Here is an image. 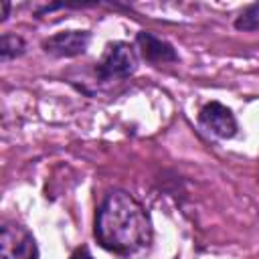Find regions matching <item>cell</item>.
Masks as SVG:
<instances>
[{"label":"cell","instance_id":"2","mask_svg":"<svg viewBox=\"0 0 259 259\" xmlns=\"http://www.w3.org/2000/svg\"><path fill=\"white\" fill-rule=\"evenodd\" d=\"M138 55L130 42L115 40L109 42L95 65V73L101 81H121L136 73Z\"/></svg>","mask_w":259,"mask_h":259},{"label":"cell","instance_id":"6","mask_svg":"<svg viewBox=\"0 0 259 259\" xmlns=\"http://www.w3.org/2000/svg\"><path fill=\"white\" fill-rule=\"evenodd\" d=\"M136 45L140 49V55L152 65H164V63H176L178 61L176 49L168 40H164V38H160L148 30H140L136 34Z\"/></svg>","mask_w":259,"mask_h":259},{"label":"cell","instance_id":"10","mask_svg":"<svg viewBox=\"0 0 259 259\" xmlns=\"http://www.w3.org/2000/svg\"><path fill=\"white\" fill-rule=\"evenodd\" d=\"M0 8H2V12H0V20L4 22V20H6V16H8V10H10V4H8V2H2V4H0Z\"/></svg>","mask_w":259,"mask_h":259},{"label":"cell","instance_id":"7","mask_svg":"<svg viewBox=\"0 0 259 259\" xmlns=\"http://www.w3.org/2000/svg\"><path fill=\"white\" fill-rule=\"evenodd\" d=\"M26 45L20 36L16 34H2L0 38V59L2 61H10L14 57H20L24 53Z\"/></svg>","mask_w":259,"mask_h":259},{"label":"cell","instance_id":"9","mask_svg":"<svg viewBox=\"0 0 259 259\" xmlns=\"http://www.w3.org/2000/svg\"><path fill=\"white\" fill-rule=\"evenodd\" d=\"M71 259H93V255L89 253V249H87V247H79V249L71 255Z\"/></svg>","mask_w":259,"mask_h":259},{"label":"cell","instance_id":"5","mask_svg":"<svg viewBox=\"0 0 259 259\" xmlns=\"http://www.w3.org/2000/svg\"><path fill=\"white\" fill-rule=\"evenodd\" d=\"M91 40L89 30H61L42 40L45 53L53 57H79L87 51Z\"/></svg>","mask_w":259,"mask_h":259},{"label":"cell","instance_id":"4","mask_svg":"<svg viewBox=\"0 0 259 259\" xmlns=\"http://www.w3.org/2000/svg\"><path fill=\"white\" fill-rule=\"evenodd\" d=\"M198 123L204 132L212 134L214 138H223V140L233 138L239 130L233 111L219 101H210L202 105V109L198 111Z\"/></svg>","mask_w":259,"mask_h":259},{"label":"cell","instance_id":"3","mask_svg":"<svg viewBox=\"0 0 259 259\" xmlns=\"http://www.w3.org/2000/svg\"><path fill=\"white\" fill-rule=\"evenodd\" d=\"M0 259H38V245L24 225L14 221L2 225Z\"/></svg>","mask_w":259,"mask_h":259},{"label":"cell","instance_id":"1","mask_svg":"<svg viewBox=\"0 0 259 259\" xmlns=\"http://www.w3.org/2000/svg\"><path fill=\"white\" fill-rule=\"evenodd\" d=\"M95 239L109 253L121 257L136 255L152 241L150 217L130 192L111 190L97 208Z\"/></svg>","mask_w":259,"mask_h":259},{"label":"cell","instance_id":"8","mask_svg":"<svg viewBox=\"0 0 259 259\" xmlns=\"http://www.w3.org/2000/svg\"><path fill=\"white\" fill-rule=\"evenodd\" d=\"M235 28H239V30H259V2L241 10V14L235 18Z\"/></svg>","mask_w":259,"mask_h":259}]
</instances>
